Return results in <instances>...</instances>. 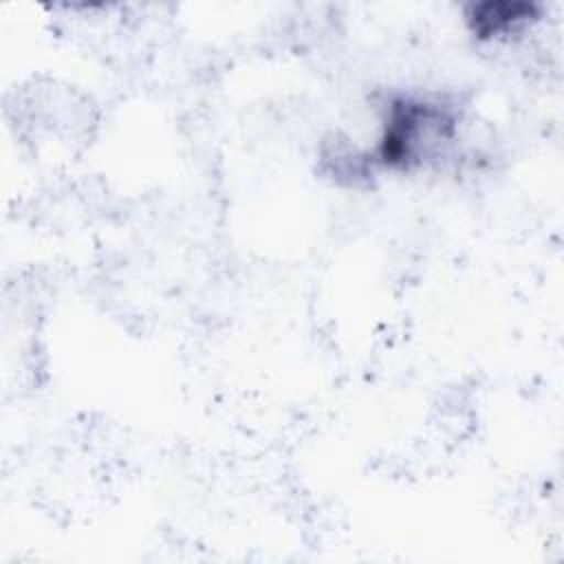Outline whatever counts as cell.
Returning a JSON list of instances; mask_svg holds the SVG:
<instances>
[{
	"mask_svg": "<svg viewBox=\"0 0 564 564\" xmlns=\"http://www.w3.org/2000/svg\"><path fill=\"white\" fill-rule=\"evenodd\" d=\"M465 108L445 93H390L379 104V132L364 148L372 174H414L447 161L460 141Z\"/></svg>",
	"mask_w": 564,
	"mask_h": 564,
	"instance_id": "cell-1",
	"label": "cell"
},
{
	"mask_svg": "<svg viewBox=\"0 0 564 564\" xmlns=\"http://www.w3.org/2000/svg\"><path fill=\"white\" fill-rule=\"evenodd\" d=\"M542 18V4L527 0H485L471 2L463 11V20L471 37L478 42L507 40L520 35Z\"/></svg>",
	"mask_w": 564,
	"mask_h": 564,
	"instance_id": "cell-2",
	"label": "cell"
}]
</instances>
